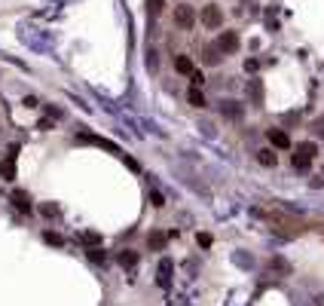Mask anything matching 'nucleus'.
Returning <instances> with one entry per match:
<instances>
[{"instance_id": "f257e3e1", "label": "nucleus", "mask_w": 324, "mask_h": 306, "mask_svg": "<svg viewBox=\"0 0 324 306\" xmlns=\"http://www.w3.org/2000/svg\"><path fill=\"white\" fill-rule=\"evenodd\" d=\"M254 214L257 218H263L266 224H272L279 233H284V236H300V233H306V224L300 221V218H294V214H279V211H266V208H254Z\"/></svg>"}, {"instance_id": "f03ea898", "label": "nucleus", "mask_w": 324, "mask_h": 306, "mask_svg": "<svg viewBox=\"0 0 324 306\" xmlns=\"http://www.w3.org/2000/svg\"><path fill=\"white\" fill-rule=\"evenodd\" d=\"M318 156V144L315 141H300L291 147V168L294 172H306Z\"/></svg>"}, {"instance_id": "7ed1b4c3", "label": "nucleus", "mask_w": 324, "mask_h": 306, "mask_svg": "<svg viewBox=\"0 0 324 306\" xmlns=\"http://www.w3.org/2000/svg\"><path fill=\"white\" fill-rule=\"evenodd\" d=\"M214 49L221 52V55H236L242 49V37H239V31H217V37H214Z\"/></svg>"}, {"instance_id": "20e7f679", "label": "nucleus", "mask_w": 324, "mask_h": 306, "mask_svg": "<svg viewBox=\"0 0 324 306\" xmlns=\"http://www.w3.org/2000/svg\"><path fill=\"white\" fill-rule=\"evenodd\" d=\"M196 19H199L202 28H208V31H221L223 28V9H221V3H205L202 13H196Z\"/></svg>"}, {"instance_id": "39448f33", "label": "nucleus", "mask_w": 324, "mask_h": 306, "mask_svg": "<svg viewBox=\"0 0 324 306\" xmlns=\"http://www.w3.org/2000/svg\"><path fill=\"white\" fill-rule=\"evenodd\" d=\"M171 21H175V28L178 31H193V25L199 19H196V9L190 3H178L175 9H171Z\"/></svg>"}, {"instance_id": "423d86ee", "label": "nucleus", "mask_w": 324, "mask_h": 306, "mask_svg": "<svg viewBox=\"0 0 324 306\" xmlns=\"http://www.w3.org/2000/svg\"><path fill=\"white\" fill-rule=\"evenodd\" d=\"M266 141H269V147H272V150H282V153L294 147L291 132H287V129H279V126H275V129H266Z\"/></svg>"}, {"instance_id": "0eeeda50", "label": "nucleus", "mask_w": 324, "mask_h": 306, "mask_svg": "<svg viewBox=\"0 0 324 306\" xmlns=\"http://www.w3.org/2000/svg\"><path fill=\"white\" fill-rule=\"evenodd\" d=\"M16 153L19 147H9V153L0 160V178L3 181H16Z\"/></svg>"}, {"instance_id": "6e6552de", "label": "nucleus", "mask_w": 324, "mask_h": 306, "mask_svg": "<svg viewBox=\"0 0 324 306\" xmlns=\"http://www.w3.org/2000/svg\"><path fill=\"white\" fill-rule=\"evenodd\" d=\"M221 113L226 120H233V122H242L245 120V107H242V101H223L221 104Z\"/></svg>"}, {"instance_id": "1a4fd4ad", "label": "nucleus", "mask_w": 324, "mask_h": 306, "mask_svg": "<svg viewBox=\"0 0 324 306\" xmlns=\"http://www.w3.org/2000/svg\"><path fill=\"white\" fill-rule=\"evenodd\" d=\"M254 160H257L263 168H275V165H279V150H272V147H260V150L254 153Z\"/></svg>"}, {"instance_id": "9d476101", "label": "nucleus", "mask_w": 324, "mask_h": 306, "mask_svg": "<svg viewBox=\"0 0 324 306\" xmlns=\"http://www.w3.org/2000/svg\"><path fill=\"white\" fill-rule=\"evenodd\" d=\"M117 264H120L122 269H135L138 264H141V254H138L135 248H122V251L117 254Z\"/></svg>"}, {"instance_id": "9b49d317", "label": "nucleus", "mask_w": 324, "mask_h": 306, "mask_svg": "<svg viewBox=\"0 0 324 306\" xmlns=\"http://www.w3.org/2000/svg\"><path fill=\"white\" fill-rule=\"evenodd\" d=\"M165 245H168V236L162 230H150L147 233V251H165Z\"/></svg>"}, {"instance_id": "f8f14e48", "label": "nucleus", "mask_w": 324, "mask_h": 306, "mask_svg": "<svg viewBox=\"0 0 324 306\" xmlns=\"http://www.w3.org/2000/svg\"><path fill=\"white\" fill-rule=\"evenodd\" d=\"M175 71H178L181 77H190V74L196 71V64H193V59H190L187 52H178V55H175Z\"/></svg>"}, {"instance_id": "ddd939ff", "label": "nucleus", "mask_w": 324, "mask_h": 306, "mask_svg": "<svg viewBox=\"0 0 324 306\" xmlns=\"http://www.w3.org/2000/svg\"><path fill=\"white\" fill-rule=\"evenodd\" d=\"M168 282H171V260H162L159 269H156V285L168 288Z\"/></svg>"}, {"instance_id": "4468645a", "label": "nucleus", "mask_w": 324, "mask_h": 306, "mask_svg": "<svg viewBox=\"0 0 324 306\" xmlns=\"http://www.w3.org/2000/svg\"><path fill=\"white\" fill-rule=\"evenodd\" d=\"M9 199H13V205H16L19 211H31V196L25 193V190H16Z\"/></svg>"}, {"instance_id": "2eb2a0df", "label": "nucleus", "mask_w": 324, "mask_h": 306, "mask_svg": "<svg viewBox=\"0 0 324 306\" xmlns=\"http://www.w3.org/2000/svg\"><path fill=\"white\" fill-rule=\"evenodd\" d=\"M187 101H190V104H193V107H199V110H202V107L208 104V101H205V95H202V89H199V86H190V92H187Z\"/></svg>"}, {"instance_id": "dca6fc26", "label": "nucleus", "mask_w": 324, "mask_h": 306, "mask_svg": "<svg viewBox=\"0 0 324 306\" xmlns=\"http://www.w3.org/2000/svg\"><path fill=\"white\" fill-rule=\"evenodd\" d=\"M144 6H147V16L150 19H156L165 13V0H144Z\"/></svg>"}, {"instance_id": "f3484780", "label": "nucleus", "mask_w": 324, "mask_h": 306, "mask_svg": "<svg viewBox=\"0 0 324 306\" xmlns=\"http://www.w3.org/2000/svg\"><path fill=\"white\" fill-rule=\"evenodd\" d=\"M202 61H205V64H221V61H223V55L217 52L214 46H205V49H202Z\"/></svg>"}, {"instance_id": "a211bd4d", "label": "nucleus", "mask_w": 324, "mask_h": 306, "mask_svg": "<svg viewBox=\"0 0 324 306\" xmlns=\"http://www.w3.org/2000/svg\"><path fill=\"white\" fill-rule=\"evenodd\" d=\"M196 245H199L202 251H208V248L214 245V236H211V233H205V230H202V233H196Z\"/></svg>"}, {"instance_id": "6ab92c4d", "label": "nucleus", "mask_w": 324, "mask_h": 306, "mask_svg": "<svg viewBox=\"0 0 324 306\" xmlns=\"http://www.w3.org/2000/svg\"><path fill=\"white\" fill-rule=\"evenodd\" d=\"M86 257H89V260H95V264H104V260H107V257H104V248H89Z\"/></svg>"}, {"instance_id": "aec40b11", "label": "nucleus", "mask_w": 324, "mask_h": 306, "mask_svg": "<svg viewBox=\"0 0 324 306\" xmlns=\"http://www.w3.org/2000/svg\"><path fill=\"white\" fill-rule=\"evenodd\" d=\"M150 205H153V208H162V205H165V196H162L159 190H150Z\"/></svg>"}, {"instance_id": "412c9836", "label": "nucleus", "mask_w": 324, "mask_h": 306, "mask_svg": "<svg viewBox=\"0 0 324 306\" xmlns=\"http://www.w3.org/2000/svg\"><path fill=\"white\" fill-rule=\"evenodd\" d=\"M312 132H315L318 141H324V117H315V122H312Z\"/></svg>"}, {"instance_id": "4be33fe9", "label": "nucleus", "mask_w": 324, "mask_h": 306, "mask_svg": "<svg viewBox=\"0 0 324 306\" xmlns=\"http://www.w3.org/2000/svg\"><path fill=\"white\" fill-rule=\"evenodd\" d=\"M260 71V59H245V74H257Z\"/></svg>"}, {"instance_id": "5701e85b", "label": "nucleus", "mask_w": 324, "mask_h": 306, "mask_svg": "<svg viewBox=\"0 0 324 306\" xmlns=\"http://www.w3.org/2000/svg\"><path fill=\"white\" fill-rule=\"evenodd\" d=\"M43 239L49 242V245H64V239H61L59 233H43Z\"/></svg>"}, {"instance_id": "b1692460", "label": "nucleus", "mask_w": 324, "mask_h": 306, "mask_svg": "<svg viewBox=\"0 0 324 306\" xmlns=\"http://www.w3.org/2000/svg\"><path fill=\"white\" fill-rule=\"evenodd\" d=\"M40 214H46V218H55V214H59V205H49V202H46V205H40Z\"/></svg>"}, {"instance_id": "393cba45", "label": "nucleus", "mask_w": 324, "mask_h": 306, "mask_svg": "<svg viewBox=\"0 0 324 306\" xmlns=\"http://www.w3.org/2000/svg\"><path fill=\"white\" fill-rule=\"evenodd\" d=\"M321 178H324V168H321Z\"/></svg>"}]
</instances>
